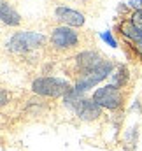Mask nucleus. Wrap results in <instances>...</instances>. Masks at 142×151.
<instances>
[{
  "instance_id": "1",
  "label": "nucleus",
  "mask_w": 142,
  "mask_h": 151,
  "mask_svg": "<svg viewBox=\"0 0 142 151\" xmlns=\"http://www.w3.org/2000/svg\"><path fill=\"white\" fill-rule=\"evenodd\" d=\"M46 40H47L46 35L37 34V32H18L7 40L5 46L11 53L25 55V53H30L34 49H39L40 46H44Z\"/></svg>"
},
{
  "instance_id": "2",
  "label": "nucleus",
  "mask_w": 142,
  "mask_h": 151,
  "mask_svg": "<svg viewBox=\"0 0 142 151\" xmlns=\"http://www.w3.org/2000/svg\"><path fill=\"white\" fill-rule=\"evenodd\" d=\"M72 90L70 83L60 77H37L32 83V91L42 97H60V95H67Z\"/></svg>"
},
{
  "instance_id": "3",
  "label": "nucleus",
  "mask_w": 142,
  "mask_h": 151,
  "mask_svg": "<svg viewBox=\"0 0 142 151\" xmlns=\"http://www.w3.org/2000/svg\"><path fill=\"white\" fill-rule=\"evenodd\" d=\"M112 72H114V63L104 60L98 67H95V69H93V70H90L88 74H84L82 77H79L74 88H75V90H79L81 93H84L86 90L93 88L95 84H98L102 79H105L107 76H110Z\"/></svg>"
},
{
  "instance_id": "4",
  "label": "nucleus",
  "mask_w": 142,
  "mask_h": 151,
  "mask_svg": "<svg viewBox=\"0 0 142 151\" xmlns=\"http://www.w3.org/2000/svg\"><path fill=\"white\" fill-rule=\"evenodd\" d=\"M93 100L100 106V107H105L109 111H114L118 109L121 104H123V95L119 91L118 86L114 84H105L102 88H98L95 93H93Z\"/></svg>"
},
{
  "instance_id": "5",
  "label": "nucleus",
  "mask_w": 142,
  "mask_h": 151,
  "mask_svg": "<svg viewBox=\"0 0 142 151\" xmlns=\"http://www.w3.org/2000/svg\"><path fill=\"white\" fill-rule=\"evenodd\" d=\"M49 40H51L55 49H72V47L77 46L79 35H77L75 30H72L70 27L63 25V27H58V28H55L51 32Z\"/></svg>"
},
{
  "instance_id": "6",
  "label": "nucleus",
  "mask_w": 142,
  "mask_h": 151,
  "mask_svg": "<svg viewBox=\"0 0 142 151\" xmlns=\"http://www.w3.org/2000/svg\"><path fill=\"white\" fill-rule=\"evenodd\" d=\"M75 69L79 72V77H82L84 74H88L90 70H93L95 67H98L104 60L100 58V55L97 51H82L75 56Z\"/></svg>"
},
{
  "instance_id": "7",
  "label": "nucleus",
  "mask_w": 142,
  "mask_h": 151,
  "mask_svg": "<svg viewBox=\"0 0 142 151\" xmlns=\"http://www.w3.org/2000/svg\"><path fill=\"white\" fill-rule=\"evenodd\" d=\"M74 113L77 114L79 119H82V121H93V119H98V118H100L102 107H100L93 99H82V100L77 104V107H75Z\"/></svg>"
},
{
  "instance_id": "8",
  "label": "nucleus",
  "mask_w": 142,
  "mask_h": 151,
  "mask_svg": "<svg viewBox=\"0 0 142 151\" xmlns=\"http://www.w3.org/2000/svg\"><path fill=\"white\" fill-rule=\"evenodd\" d=\"M55 18L58 21H62L65 27H82L84 25V14L79 11L69 9V7H56Z\"/></svg>"
},
{
  "instance_id": "9",
  "label": "nucleus",
  "mask_w": 142,
  "mask_h": 151,
  "mask_svg": "<svg viewBox=\"0 0 142 151\" xmlns=\"http://www.w3.org/2000/svg\"><path fill=\"white\" fill-rule=\"evenodd\" d=\"M121 34L126 39H130V40L137 46V51L141 53L142 51V28L135 27V25L128 19V21H123V23H121ZM135 46H133V47H135Z\"/></svg>"
},
{
  "instance_id": "10",
  "label": "nucleus",
  "mask_w": 142,
  "mask_h": 151,
  "mask_svg": "<svg viewBox=\"0 0 142 151\" xmlns=\"http://www.w3.org/2000/svg\"><path fill=\"white\" fill-rule=\"evenodd\" d=\"M0 18H2V21H4L5 25H9V27H18V25L21 23V16H19L5 0L0 2Z\"/></svg>"
},
{
  "instance_id": "11",
  "label": "nucleus",
  "mask_w": 142,
  "mask_h": 151,
  "mask_svg": "<svg viewBox=\"0 0 142 151\" xmlns=\"http://www.w3.org/2000/svg\"><path fill=\"white\" fill-rule=\"evenodd\" d=\"M128 81V69L125 65H119L112 74H110V84L118 86V88H123Z\"/></svg>"
},
{
  "instance_id": "12",
  "label": "nucleus",
  "mask_w": 142,
  "mask_h": 151,
  "mask_svg": "<svg viewBox=\"0 0 142 151\" xmlns=\"http://www.w3.org/2000/svg\"><path fill=\"white\" fill-rule=\"evenodd\" d=\"M125 142H126L128 146H133V144L137 142V128H130V130L126 132V135H125Z\"/></svg>"
},
{
  "instance_id": "13",
  "label": "nucleus",
  "mask_w": 142,
  "mask_h": 151,
  "mask_svg": "<svg viewBox=\"0 0 142 151\" xmlns=\"http://www.w3.org/2000/svg\"><path fill=\"white\" fill-rule=\"evenodd\" d=\"M130 21H132L135 27L142 28V11H133L132 16H130Z\"/></svg>"
},
{
  "instance_id": "14",
  "label": "nucleus",
  "mask_w": 142,
  "mask_h": 151,
  "mask_svg": "<svg viewBox=\"0 0 142 151\" xmlns=\"http://www.w3.org/2000/svg\"><path fill=\"white\" fill-rule=\"evenodd\" d=\"M102 37H104V40H105V42H109V46H112V47H118V42L114 40V37H112V34H110L109 30L102 34Z\"/></svg>"
},
{
  "instance_id": "15",
  "label": "nucleus",
  "mask_w": 142,
  "mask_h": 151,
  "mask_svg": "<svg viewBox=\"0 0 142 151\" xmlns=\"http://www.w3.org/2000/svg\"><path fill=\"white\" fill-rule=\"evenodd\" d=\"M135 11H142V0H132V4H130Z\"/></svg>"
},
{
  "instance_id": "16",
  "label": "nucleus",
  "mask_w": 142,
  "mask_h": 151,
  "mask_svg": "<svg viewBox=\"0 0 142 151\" xmlns=\"http://www.w3.org/2000/svg\"><path fill=\"white\" fill-rule=\"evenodd\" d=\"M9 99H11V97L7 95V91H5V90H2V99H0V104H2V106H5Z\"/></svg>"
},
{
  "instance_id": "17",
  "label": "nucleus",
  "mask_w": 142,
  "mask_h": 151,
  "mask_svg": "<svg viewBox=\"0 0 142 151\" xmlns=\"http://www.w3.org/2000/svg\"><path fill=\"white\" fill-rule=\"evenodd\" d=\"M139 55H141V58H142V51H141V53H139Z\"/></svg>"
}]
</instances>
